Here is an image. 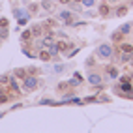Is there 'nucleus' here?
<instances>
[{
    "label": "nucleus",
    "mask_w": 133,
    "mask_h": 133,
    "mask_svg": "<svg viewBox=\"0 0 133 133\" xmlns=\"http://www.w3.org/2000/svg\"><path fill=\"white\" fill-rule=\"evenodd\" d=\"M38 86H39V79H38V77L26 75V77L23 79V90H24V92H32V90H36Z\"/></svg>",
    "instance_id": "obj_1"
},
{
    "label": "nucleus",
    "mask_w": 133,
    "mask_h": 133,
    "mask_svg": "<svg viewBox=\"0 0 133 133\" xmlns=\"http://www.w3.org/2000/svg\"><path fill=\"white\" fill-rule=\"evenodd\" d=\"M112 52H114V49L109 45V43H101V45L97 47L96 55L99 58H103V60H109V58H112Z\"/></svg>",
    "instance_id": "obj_2"
},
{
    "label": "nucleus",
    "mask_w": 133,
    "mask_h": 133,
    "mask_svg": "<svg viewBox=\"0 0 133 133\" xmlns=\"http://www.w3.org/2000/svg\"><path fill=\"white\" fill-rule=\"evenodd\" d=\"M58 17H60V19L64 21L68 26H75V19H73V15L69 13V11H60V13H58Z\"/></svg>",
    "instance_id": "obj_3"
},
{
    "label": "nucleus",
    "mask_w": 133,
    "mask_h": 133,
    "mask_svg": "<svg viewBox=\"0 0 133 133\" xmlns=\"http://www.w3.org/2000/svg\"><path fill=\"white\" fill-rule=\"evenodd\" d=\"M101 83H103V77L101 75H97V73H90V75H88V84L97 86V84H101Z\"/></svg>",
    "instance_id": "obj_4"
},
{
    "label": "nucleus",
    "mask_w": 133,
    "mask_h": 133,
    "mask_svg": "<svg viewBox=\"0 0 133 133\" xmlns=\"http://www.w3.org/2000/svg\"><path fill=\"white\" fill-rule=\"evenodd\" d=\"M55 45V36L52 34H47L45 38H41V47H51Z\"/></svg>",
    "instance_id": "obj_5"
},
{
    "label": "nucleus",
    "mask_w": 133,
    "mask_h": 133,
    "mask_svg": "<svg viewBox=\"0 0 133 133\" xmlns=\"http://www.w3.org/2000/svg\"><path fill=\"white\" fill-rule=\"evenodd\" d=\"M128 11H129V6L124 4V6H120V8H116V10H114V15H116V17H124Z\"/></svg>",
    "instance_id": "obj_6"
},
{
    "label": "nucleus",
    "mask_w": 133,
    "mask_h": 133,
    "mask_svg": "<svg viewBox=\"0 0 133 133\" xmlns=\"http://www.w3.org/2000/svg\"><path fill=\"white\" fill-rule=\"evenodd\" d=\"M118 30L124 34V36H128V34H131V30H133V24H131V23H126V24H122Z\"/></svg>",
    "instance_id": "obj_7"
},
{
    "label": "nucleus",
    "mask_w": 133,
    "mask_h": 133,
    "mask_svg": "<svg viewBox=\"0 0 133 133\" xmlns=\"http://www.w3.org/2000/svg\"><path fill=\"white\" fill-rule=\"evenodd\" d=\"M107 73L111 79H118V68L116 66H107Z\"/></svg>",
    "instance_id": "obj_8"
},
{
    "label": "nucleus",
    "mask_w": 133,
    "mask_h": 133,
    "mask_svg": "<svg viewBox=\"0 0 133 133\" xmlns=\"http://www.w3.org/2000/svg\"><path fill=\"white\" fill-rule=\"evenodd\" d=\"M109 13H111V8H109V4H105V2H103V4L99 6V15H101V17H107Z\"/></svg>",
    "instance_id": "obj_9"
},
{
    "label": "nucleus",
    "mask_w": 133,
    "mask_h": 133,
    "mask_svg": "<svg viewBox=\"0 0 133 133\" xmlns=\"http://www.w3.org/2000/svg\"><path fill=\"white\" fill-rule=\"evenodd\" d=\"M111 39H112L114 43H120V41L124 39V34H122L120 30H114V32H112V36H111Z\"/></svg>",
    "instance_id": "obj_10"
},
{
    "label": "nucleus",
    "mask_w": 133,
    "mask_h": 133,
    "mask_svg": "<svg viewBox=\"0 0 133 133\" xmlns=\"http://www.w3.org/2000/svg\"><path fill=\"white\" fill-rule=\"evenodd\" d=\"M30 30H32V36H34V38H39V36H41V32H43L41 24H34Z\"/></svg>",
    "instance_id": "obj_11"
},
{
    "label": "nucleus",
    "mask_w": 133,
    "mask_h": 133,
    "mask_svg": "<svg viewBox=\"0 0 133 133\" xmlns=\"http://www.w3.org/2000/svg\"><path fill=\"white\" fill-rule=\"evenodd\" d=\"M13 77H15V79H21V81H23V79L26 77V71H24V69H21V68H17L15 71H13Z\"/></svg>",
    "instance_id": "obj_12"
},
{
    "label": "nucleus",
    "mask_w": 133,
    "mask_h": 133,
    "mask_svg": "<svg viewBox=\"0 0 133 133\" xmlns=\"http://www.w3.org/2000/svg\"><path fill=\"white\" fill-rule=\"evenodd\" d=\"M55 47H56L58 51H66V49H69L71 45H69L68 41H58V43H55Z\"/></svg>",
    "instance_id": "obj_13"
},
{
    "label": "nucleus",
    "mask_w": 133,
    "mask_h": 133,
    "mask_svg": "<svg viewBox=\"0 0 133 133\" xmlns=\"http://www.w3.org/2000/svg\"><path fill=\"white\" fill-rule=\"evenodd\" d=\"M21 39H23V41H30V39H32V30H30V28L24 30V32L21 34Z\"/></svg>",
    "instance_id": "obj_14"
},
{
    "label": "nucleus",
    "mask_w": 133,
    "mask_h": 133,
    "mask_svg": "<svg viewBox=\"0 0 133 133\" xmlns=\"http://www.w3.org/2000/svg\"><path fill=\"white\" fill-rule=\"evenodd\" d=\"M38 56H39V60H43V62H47V60H51V58H52L49 51H41V52H39Z\"/></svg>",
    "instance_id": "obj_15"
},
{
    "label": "nucleus",
    "mask_w": 133,
    "mask_h": 133,
    "mask_svg": "<svg viewBox=\"0 0 133 133\" xmlns=\"http://www.w3.org/2000/svg\"><path fill=\"white\" fill-rule=\"evenodd\" d=\"M10 88L13 92H19V84H17V79L15 77H10Z\"/></svg>",
    "instance_id": "obj_16"
},
{
    "label": "nucleus",
    "mask_w": 133,
    "mask_h": 133,
    "mask_svg": "<svg viewBox=\"0 0 133 133\" xmlns=\"http://www.w3.org/2000/svg\"><path fill=\"white\" fill-rule=\"evenodd\" d=\"M131 51H133L131 43H122V45H120V52H131Z\"/></svg>",
    "instance_id": "obj_17"
},
{
    "label": "nucleus",
    "mask_w": 133,
    "mask_h": 133,
    "mask_svg": "<svg viewBox=\"0 0 133 133\" xmlns=\"http://www.w3.org/2000/svg\"><path fill=\"white\" fill-rule=\"evenodd\" d=\"M120 60H122V62H131V60H133V55H131V52H122Z\"/></svg>",
    "instance_id": "obj_18"
},
{
    "label": "nucleus",
    "mask_w": 133,
    "mask_h": 133,
    "mask_svg": "<svg viewBox=\"0 0 133 133\" xmlns=\"http://www.w3.org/2000/svg\"><path fill=\"white\" fill-rule=\"evenodd\" d=\"M41 8H43L45 11H51V10H52V4H51V0H43V2H41Z\"/></svg>",
    "instance_id": "obj_19"
},
{
    "label": "nucleus",
    "mask_w": 133,
    "mask_h": 133,
    "mask_svg": "<svg viewBox=\"0 0 133 133\" xmlns=\"http://www.w3.org/2000/svg\"><path fill=\"white\" fill-rule=\"evenodd\" d=\"M11 97H13V96H6V94H0V105H2V103H8V101L11 99Z\"/></svg>",
    "instance_id": "obj_20"
},
{
    "label": "nucleus",
    "mask_w": 133,
    "mask_h": 133,
    "mask_svg": "<svg viewBox=\"0 0 133 133\" xmlns=\"http://www.w3.org/2000/svg\"><path fill=\"white\" fill-rule=\"evenodd\" d=\"M39 105H56L55 99H39Z\"/></svg>",
    "instance_id": "obj_21"
},
{
    "label": "nucleus",
    "mask_w": 133,
    "mask_h": 133,
    "mask_svg": "<svg viewBox=\"0 0 133 133\" xmlns=\"http://www.w3.org/2000/svg\"><path fill=\"white\" fill-rule=\"evenodd\" d=\"M83 101H84V103H97V97H94V96H92V97H84Z\"/></svg>",
    "instance_id": "obj_22"
},
{
    "label": "nucleus",
    "mask_w": 133,
    "mask_h": 133,
    "mask_svg": "<svg viewBox=\"0 0 133 133\" xmlns=\"http://www.w3.org/2000/svg\"><path fill=\"white\" fill-rule=\"evenodd\" d=\"M6 83H10V77H8V75H2V77H0V84H6Z\"/></svg>",
    "instance_id": "obj_23"
},
{
    "label": "nucleus",
    "mask_w": 133,
    "mask_h": 133,
    "mask_svg": "<svg viewBox=\"0 0 133 133\" xmlns=\"http://www.w3.org/2000/svg\"><path fill=\"white\" fill-rule=\"evenodd\" d=\"M94 2H96V0H83V6L90 8V6H94Z\"/></svg>",
    "instance_id": "obj_24"
},
{
    "label": "nucleus",
    "mask_w": 133,
    "mask_h": 133,
    "mask_svg": "<svg viewBox=\"0 0 133 133\" xmlns=\"http://www.w3.org/2000/svg\"><path fill=\"white\" fill-rule=\"evenodd\" d=\"M8 38V28H2V32H0V39H6Z\"/></svg>",
    "instance_id": "obj_25"
},
{
    "label": "nucleus",
    "mask_w": 133,
    "mask_h": 133,
    "mask_svg": "<svg viewBox=\"0 0 133 133\" xmlns=\"http://www.w3.org/2000/svg\"><path fill=\"white\" fill-rule=\"evenodd\" d=\"M55 71H56V73H62V71H64V66H62V64H56V66H55Z\"/></svg>",
    "instance_id": "obj_26"
},
{
    "label": "nucleus",
    "mask_w": 133,
    "mask_h": 133,
    "mask_svg": "<svg viewBox=\"0 0 133 133\" xmlns=\"http://www.w3.org/2000/svg\"><path fill=\"white\" fill-rule=\"evenodd\" d=\"M0 26H2V28H6V26H8V19H6V17L0 19Z\"/></svg>",
    "instance_id": "obj_27"
},
{
    "label": "nucleus",
    "mask_w": 133,
    "mask_h": 133,
    "mask_svg": "<svg viewBox=\"0 0 133 133\" xmlns=\"http://www.w3.org/2000/svg\"><path fill=\"white\" fill-rule=\"evenodd\" d=\"M30 11L36 13V11H38V6H36V4H32V6H30Z\"/></svg>",
    "instance_id": "obj_28"
},
{
    "label": "nucleus",
    "mask_w": 133,
    "mask_h": 133,
    "mask_svg": "<svg viewBox=\"0 0 133 133\" xmlns=\"http://www.w3.org/2000/svg\"><path fill=\"white\" fill-rule=\"evenodd\" d=\"M86 66H94V58H88L86 60Z\"/></svg>",
    "instance_id": "obj_29"
},
{
    "label": "nucleus",
    "mask_w": 133,
    "mask_h": 133,
    "mask_svg": "<svg viewBox=\"0 0 133 133\" xmlns=\"http://www.w3.org/2000/svg\"><path fill=\"white\" fill-rule=\"evenodd\" d=\"M73 2H83V0H73Z\"/></svg>",
    "instance_id": "obj_30"
},
{
    "label": "nucleus",
    "mask_w": 133,
    "mask_h": 133,
    "mask_svg": "<svg viewBox=\"0 0 133 133\" xmlns=\"http://www.w3.org/2000/svg\"><path fill=\"white\" fill-rule=\"evenodd\" d=\"M2 116H4V112H0V118H2Z\"/></svg>",
    "instance_id": "obj_31"
}]
</instances>
